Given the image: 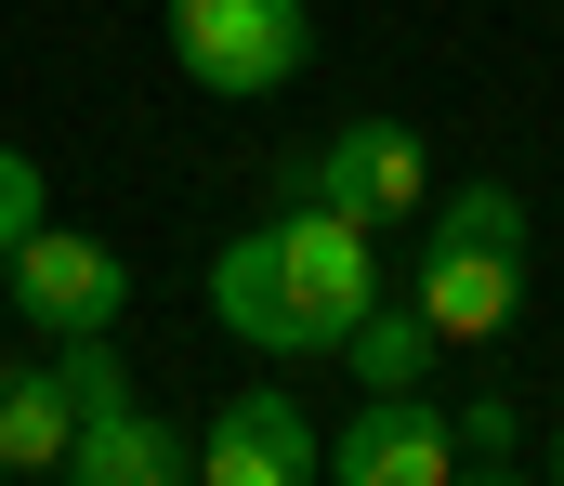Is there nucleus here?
Returning <instances> with one entry per match:
<instances>
[{"label":"nucleus","instance_id":"nucleus-10","mask_svg":"<svg viewBox=\"0 0 564 486\" xmlns=\"http://www.w3.org/2000/svg\"><path fill=\"white\" fill-rule=\"evenodd\" d=\"M341 355H355V395H394V381H433V355H446V342H433L421 303H394V290H381L368 316L341 328Z\"/></svg>","mask_w":564,"mask_h":486},{"label":"nucleus","instance_id":"nucleus-1","mask_svg":"<svg viewBox=\"0 0 564 486\" xmlns=\"http://www.w3.org/2000/svg\"><path fill=\"white\" fill-rule=\"evenodd\" d=\"M381 303V250H368V224L355 210H328V197H289L263 224H237L224 250H210V328L224 342H250V355H341V328Z\"/></svg>","mask_w":564,"mask_h":486},{"label":"nucleus","instance_id":"nucleus-5","mask_svg":"<svg viewBox=\"0 0 564 486\" xmlns=\"http://www.w3.org/2000/svg\"><path fill=\"white\" fill-rule=\"evenodd\" d=\"M0 290H13V316L40 328V342H79V328H119V316H132V263H119L106 237H79V224L13 237V250H0Z\"/></svg>","mask_w":564,"mask_h":486},{"label":"nucleus","instance_id":"nucleus-4","mask_svg":"<svg viewBox=\"0 0 564 486\" xmlns=\"http://www.w3.org/2000/svg\"><path fill=\"white\" fill-rule=\"evenodd\" d=\"M276 184H289V197H328V210H355V224L381 237V224H421V197H433V145L408 132V119H381V106H368V119H341L315 159H289Z\"/></svg>","mask_w":564,"mask_h":486},{"label":"nucleus","instance_id":"nucleus-3","mask_svg":"<svg viewBox=\"0 0 564 486\" xmlns=\"http://www.w3.org/2000/svg\"><path fill=\"white\" fill-rule=\"evenodd\" d=\"M171 26V66L224 106H263L315 66V0H158Z\"/></svg>","mask_w":564,"mask_h":486},{"label":"nucleus","instance_id":"nucleus-14","mask_svg":"<svg viewBox=\"0 0 564 486\" xmlns=\"http://www.w3.org/2000/svg\"><path fill=\"white\" fill-rule=\"evenodd\" d=\"M0 316H13V290H0Z\"/></svg>","mask_w":564,"mask_h":486},{"label":"nucleus","instance_id":"nucleus-8","mask_svg":"<svg viewBox=\"0 0 564 486\" xmlns=\"http://www.w3.org/2000/svg\"><path fill=\"white\" fill-rule=\"evenodd\" d=\"M66 474L79 486H171V474H197V434H171L144 395H119V408H93L66 434Z\"/></svg>","mask_w":564,"mask_h":486},{"label":"nucleus","instance_id":"nucleus-12","mask_svg":"<svg viewBox=\"0 0 564 486\" xmlns=\"http://www.w3.org/2000/svg\"><path fill=\"white\" fill-rule=\"evenodd\" d=\"M40 224H53V184H40L26 145H0V250H13V237H40Z\"/></svg>","mask_w":564,"mask_h":486},{"label":"nucleus","instance_id":"nucleus-7","mask_svg":"<svg viewBox=\"0 0 564 486\" xmlns=\"http://www.w3.org/2000/svg\"><path fill=\"white\" fill-rule=\"evenodd\" d=\"M197 474L210 486H315L328 474V434L302 421V395H224L210 434H197Z\"/></svg>","mask_w":564,"mask_h":486},{"label":"nucleus","instance_id":"nucleus-13","mask_svg":"<svg viewBox=\"0 0 564 486\" xmlns=\"http://www.w3.org/2000/svg\"><path fill=\"white\" fill-rule=\"evenodd\" d=\"M539 474H564V421H552V434H539Z\"/></svg>","mask_w":564,"mask_h":486},{"label":"nucleus","instance_id":"nucleus-9","mask_svg":"<svg viewBox=\"0 0 564 486\" xmlns=\"http://www.w3.org/2000/svg\"><path fill=\"white\" fill-rule=\"evenodd\" d=\"M66 434H79V395L53 381V342L0 355V474H66Z\"/></svg>","mask_w":564,"mask_h":486},{"label":"nucleus","instance_id":"nucleus-2","mask_svg":"<svg viewBox=\"0 0 564 486\" xmlns=\"http://www.w3.org/2000/svg\"><path fill=\"white\" fill-rule=\"evenodd\" d=\"M408 303L433 316V342H499L512 303H525V197L512 184H459V197H421V277Z\"/></svg>","mask_w":564,"mask_h":486},{"label":"nucleus","instance_id":"nucleus-6","mask_svg":"<svg viewBox=\"0 0 564 486\" xmlns=\"http://www.w3.org/2000/svg\"><path fill=\"white\" fill-rule=\"evenodd\" d=\"M328 474H341V486H459V434H446L433 381L355 395V421L328 434Z\"/></svg>","mask_w":564,"mask_h":486},{"label":"nucleus","instance_id":"nucleus-11","mask_svg":"<svg viewBox=\"0 0 564 486\" xmlns=\"http://www.w3.org/2000/svg\"><path fill=\"white\" fill-rule=\"evenodd\" d=\"M459 474H525V421H512V395H459Z\"/></svg>","mask_w":564,"mask_h":486}]
</instances>
